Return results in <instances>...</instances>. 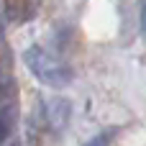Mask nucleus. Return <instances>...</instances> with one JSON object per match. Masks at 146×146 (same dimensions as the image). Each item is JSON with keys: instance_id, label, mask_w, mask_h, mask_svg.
<instances>
[{"instance_id": "f257e3e1", "label": "nucleus", "mask_w": 146, "mask_h": 146, "mask_svg": "<svg viewBox=\"0 0 146 146\" xmlns=\"http://www.w3.org/2000/svg\"><path fill=\"white\" fill-rule=\"evenodd\" d=\"M23 59H26L28 69L38 77V82H44L46 87L62 90V87H67V85L72 82V69H69V64L62 62L56 54L46 51L44 46H31V49L23 54Z\"/></svg>"}, {"instance_id": "f03ea898", "label": "nucleus", "mask_w": 146, "mask_h": 146, "mask_svg": "<svg viewBox=\"0 0 146 146\" xmlns=\"http://www.w3.org/2000/svg\"><path fill=\"white\" fill-rule=\"evenodd\" d=\"M67 118H69V105H67V100H51L49 103V123L54 126V128H62L64 123H67Z\"/></svg>"}, {"instance_id": "7ed1b4c3", "label": "nucleus", "mask_w": 146, "mask_h": 146, "mask_svg": "<svg viewBox=\"0 0 146 146\" xmlns=\"http://www.w3.org/2000/svg\"><path fill=\"white\" fill-rule=\"evenodd\" d=\"M10 128H13V118H10V110L8 108H0V144L10 136Z\"/></svg>"}, {"instance_id": "20e7f679", "label": "nucleus", "mask_w": 146, "mask_h": 146, "mask_svg": "<svg viewBox=\"0 0 146 146\" xmlns=\"http://www.w3.org/2000/svg\"><path fill=\"white\" fill-rule=\"evenodd\" d=\"M87 146H108V136H98V139H92Z\"/></svg>"}, {"instance_id": "39448f33", "label": "nucleus", "mask_w": 146, "mask_h": 146, "mask_svg": "<svg viewBox=\"0 0 146 146\" xmlns=\"http://www.w3.org/2000/svg\"><path fill=\"white\" fill-rule=\"evenodd\" d=\"M144 28H146V3H144Z\"/></svg>"}]
</instances>
